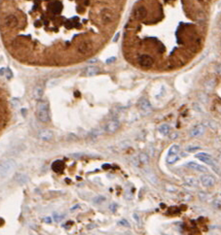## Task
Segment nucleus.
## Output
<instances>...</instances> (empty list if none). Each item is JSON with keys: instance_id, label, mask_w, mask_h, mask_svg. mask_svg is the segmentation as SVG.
I'll return each mask as SVG.
<instances>
[{"instance_id": "nucleus-2", "label": "nucleus", "mask_w": 221, "mask_h": 235, "mask_svg": "<svg viewBox=\"0 0 221 235\" xmlns=\"http://www.w3.org/2000/svg\"><path fill=\"white\" fill-rule=\"evenodd\" d=\"M16 161L14 159H4L0 162V176L1 177H7L10 175L14 169L16 168Z\"/></svg>"}, {"instance_id": "nucleus-25", "label": "nucleus", "mask_w": 221, "mask_h": 235, "mask_svg": "<svg viewBox=\"0 0 221 235\" xmlns=\"http://www.w3.org/2000/svg\"><path fill=\"white\" fill-rule=\"evenodd\" d=\"M105 200H106V198H105L103 195H98V196L94 197L93 202H94L95 204H101V203H103Z\"/></svg>"}, {"instance_id": "nucleus-6", "label": "nucleus", "mask_w": 221, "mask_h": 235, "mask_svg": "<svg viewBox=\"0 0 221 235\" xmlns=\"http://www.w3.org/2000/svg\"><path fill=\"white\" fill-rule=\"evenodd\" d=\"M137 61H138V64L142 68H145V69L151 68L154 64V58L150 55H147V53L140 55L137 58Z\"/></svg>"}, {"instance_id": "nucleus-5", "label": "nucleus", "mask_w": 221, "mask_h": 235, "mask_svg": "<svg viewBox=\"0 0 221 235\" xmlns=\"http://www.w3.org/2000/svg\"><path fill=\"white\" fill-rule=\"evenodd\" d=\"M2 24L6 29H14L19 25V19L14 14H9L3 19Z\"/></svg>"}, {"instance_id": "nucleus-33", "label": "nucleus", "mask_w": 221, "mask_h": 235, "mask_svg": "<svg viewBox=\"0 0 221 235\" xmlns=\"http://www.w3.org/2000/svg\"><path fill=\"white\" fill-rule=\"evenodd\" d=\"M79 207H80V206H79V205H75L74 207H72L71 209H70V211H71V212H73V211H75L76 209H78Z\"/></svg>"}, {"instance_id": "nucleus-32", "label": "nucleus", "mask_w": 221, "mask_h": 235, "mask_svg": "<svg viewBox=\"0 0 221 235\" xmlns=\"http://www.w3.org/2000/svg\"><path fill=\"white\" fill-rule=\"evenodd\" d=\"M132 217H134L135 221H136L137 223H139V222H140V218H139V216H138L136 213H134V214H132Z\"/></svg>"}, {"instance_id": "nucleus-31", "label": "nucleus", "mask_w": 221, "mask_h": 235, "mask_svg": "<svg viewBox=\"0 0 221 235\" xmlns=\"http://www.w3.org/2000/svg\"><path fill=\"white\" fill-rule=\"evenodd\" d=\"M109 209H110L112 212H115V211H116V209H117V204H115V203L110 204V205H109Z\"/></svg>"}, {"instance_id": "nucleus-39", "label": "nucleus", "mask_w": 221, "mask_h": 235, "mask_svg": "<svg viewBox=\"0 0 221 235\" xmlns=\"http://www.w3.org/2000/svg\"><path fill=\"white\" fill-rule=\"evenodd\" d=\"M162 235H170V234H167V233H162Z\"/></svg>"}, {"instance_id": "nucleus-35", "label": "nucleus", "mask_w": 221, "mask_h": 235, "mask_svg": "<svg viewBox=\"0 0 221 235\" xmlns=\"http://www.w3.org/2000/svg\"><path fill=\"white\" fill-rule=\"evenodd\" d=\"M119 35H120V33H117V34H116V37H114V39H113V41H114V42H116V41L118 40V38H119Z\"/></svg>"}, {"instance_id": "nucleus-7", "label": "nucleus", "mask_w": 221, "mask_h": 235, "mask_svg": "<svg viewBox=\"0 0 221 235\" xmlns=\"http://www.w3.org/2000/svg\"><path fill=\"white\" fill-rule=\"evenodd\" d=\"M147 16V8L144 5H138L132 13V18L136 21H143Z\"/></svg>"}, {"instance_id": "nucleus-13", "label": "nucleus", "mask_w": 221, "mask_h": 235, "mask_svg": "<svg viewBox=\"0 0 221 235\" xmlns=\"http://www.w3.org/2000/svg\"><path fill=\"white\" fill-rule=\"evenodd\" d=\"M186 166H187L188 168H190V169H193V170L197 171V172H200V173H207L208 171V168H207L206 166L201 165V164L197 163V162H195V161H190V162H188V163L186 164Z\"/></svg>"}, {"instance_id": "nucleus-14", "label": "nucleus", "mask_w": 221, "mask_h": 235, "mask_svg": "<svg viewBox=\"0 0 221 235\" xmlns=\"http://www.w3.org/2000/svg\"><path fill=\"white\" fill-rule=\"evenodd\" d=\"M100 72V69L96 66L94 65H90V66H87L84 70H83V74L87 77H93L98 75Z\"/></svg>"}, {"instance_id": "nucleus-18", "label": "nucleus", "mask_w": 221, "mask_h": 235, "mask_svg": "<svg viewBox=\"0 0 221 235\" xmlns=\"http://www.w3.org/2000/svg\"><path fill=\"white\" fill-rule=\"evenodd\" d=\"M14 181H15V182H16L18 185L23 186V185H24V184H26V183L28 182V175H25V174L18 173V174L15 175Z\"/></svg>"}, {"instance_id": "nucleus-15", "label": "nucleus", "mask_w": 221, "mask_h": 235, "mask_svg": "<svg viewBox=\"0 0 221 235\" xmlns=\"http://www.w3.org/2000/svg\"><path fill=\"white\" fill-rule=\"evenodd\" d=\"M205 131H206V126L204 124H199L190 131V137H199L204 134Z\"/></svg>"}, {"instance_id": "nucleus-17", "label": "nucleus", "mask_w": 221, "mask_h": 235, "mask_svg": "<svg viewBox=\"0 0 221 235\" xmlns=\"http://www.w3.org/2000/svg\"><path fill=\"white\" fill-rule=\"evenodd\" d=\"M53 136H54V132L50 129H44L38 134L39 139H41L42 141H49L53 138Z\"/></svg>"}, {"instance_id": "nucleus-10", "label": "nucleus", "mask_w": 221, "mask_h": 235, "mask_svg": "<svg viewBox=\"0 0 221 235\" xmlns=\"http://www.w3.org/2000/svg\"><path fill=\"white\" fill-rule=\"evenodd\" d=\"M138 107L140 111L143 112V114H149L152 112V105L146 98L140 99V101L138 102Z\"/></svg>"}, {"instance_id": "nucleus-4", "label": "nucleus", "mask_w": 221, "mask_h": 235, "mask_svg": "<svg viewBox=\"0 0 221 235\" xmlns=\"http://www.w3.org/2000/svg\"><path fill=\"white\" fill-rule=\"evenodd\" d=\"M93 51V42L91 40H83L78 44L76 52L80 56H86Z\"/></svg>"}, {"instance_id": "nucleus-8", "label": "nucleus", "mask_w": 221, "mask_h": 235, "mask_svg": "<svg viewBox=\"0 0 221 235\" xmlns=\"http://www.w3.org/2000/svg\"><path fill=\"white\" fill-rule=\"evenodd\" d=\"M120 126H121L120 122L118 120L114 119V120L109 121L106 124H105L104 130L109 134H112V133H115L116 131H118L120 129Z\"/></svg>"}, {"instance_id": "nucleus-38", "label": "nucleus", "mask_w": 221, "mask_h": 235, "mask_svg": "<svg viewBox=\"0 0 221 235\" xmlns=\"http://www.w3.org/2000/svg\"><path fill=\"white\" fill-rule=\"evenodd\" d=\"M95 61H96V59H90L89 60V62H95Z\"/></svg>"}, {"instance_id": "nucleus-28", "label": "nucleus", "mask_w": 221, "mask_h": 235, "mask_svg": "<svg viewBox=\"0 0 221 235\" xmlns=\"http://www.w3.org/2000/svg\"><path fill=\"white\" fill-rule=\"evenodd\" d=\"M118 225H121V227H125V228H130L131 225L129 223V222L127 220H121L118 222Z\"/></svg>"}, {"instance_id": "nucleus-34", "label": "nucleus", "mask_w": 221, "mask_h": 235, "mask_svg": "<svg viewBox=\"0 0 221 235\" xmlns=\"http://www.w3.org/2000/svg\"><path fill=\"white\" fill-rule=\"evenodd\" d=\"M7 75H8V79H10L11 77H12V74H11V71L9 70V69H7Z\"/></svg>"}, {"instance_id": "nucleus-11", "label": "nucleus", "mask_w": 221, "mask_h": 235, "mask_svg": "<svg viewBox=\"0 0 221 235\" xmlns=\"http://www.w3.org/2000/svg\"><path fill=\"white\" fill-rule=\"evenodd\" d=\"M48 10L53 13V14H59L61 12V9H63V2L60 1H53V2H48L47 4Z\"/></svg>"}, {"instance_id": "nucleus-21", "label": "nucleus", "mask_w": 221, "mask_h": 235, "mask_svg": "<svg viewBox=\"0 0 221 235\" xmlns=\"http://www.w3.org/2000/svg\"><path fill=\"white\" fill-rule=\"evenodd\" d=\"M138 161L142 164H148L149 163V157L145 152H140L138 155Z\"/></svg>"}, {"instance_id": "nucleus-16", "label": "nucleus", "mask_w": 221, "mask_h": 235, "mask_svg": "<svg viewBox=\"0 0 221 235\" xmlns=\"http://www.w3.org/2000/svg\"><path fill=\"white\" fill-rule=\"evenodd\" d=\"M143 173H144L146 179H147L151 184H153V185H157V184H158V178H157V176L154 174V172H153L152 170H150V169H144V170H143Z\"/></svg>"}, {"instance_id": "nucleus-22", "label": "nucleus", "mask_w": 221, "mask_h": 235, "mask_svg": "<svg viewBox=\"0 0 221 235\" xmlns=\"http://www.w3.org/2000/svg\"><path fill=\"white\" fill-rule=\"evenodd\" d=\"M170 125L167 124V123H164L162 125H160V128H159V131H160V133H162L163 135H167L170 133Z\"/></svg>"}, {"instance_id": "nucleus-24", "label": "nucleus", "mask_w": 221, "mask_h": 235, "mask_svg": "<svg viewBox=\"0 0 221 235\" xmlns=\"http://www.w3.org/2000/svg\"><path fill=\"white\" fill-rule=\"evenodd\" d=\"M185 182H186L188 185L193 186V187H197L198 186L197 180L195 178H193V177H186V178H185Z\"/></svg>"}, {"instance_id": "nucleus-37", "label": "nucleus", "mask_w": 221, "mask_h": 235, "mask_svg": "<svg viewBox=\"0 0 221 235\" xmlns=\"http://www.w3.org/2000/svg\"><path fill=\"white\" fill-rule=\"evenodd\" d=\"M4 223V221L2 220V219H0V227H1V225Z\"/></svg>"}, {"instance_id": "nucleus-30", "label": "nucleus", "mask_w": 221, "mask_h": 235, "mask_svg": "<svg viewBox=\"0 0 221 235\" xmlns=\"http://www.w3.org/2000/svg\"><path fill=\"white\" fill-rule=\"evenodd\" d=\"M115 61H116V57H111V58H107L105 62H106L107 64H110V63H113V62H115Z\"/></svg>"}, {"instance_id": "nucleus-27", "label": "nucleus", "mask_w": 221, "mask_h": 235, "mask_svg": "<svg viewBox=\"0 0 221 235\" xmlns=\"http://www.w3.org/2000/svg\"><path fill=\"white\" fill-rule=\"evenodd\" d=\"M64 217H65V215H58L57 213H55L54 216H53V219H54L55 222H59V221L63 220V219L64 218Z\"/></svg>"}, {"instance_id": "nucleus-20", "label": "nucleus", "mask_w": 221, "mask_h": 235, "mask_svg": "<svg viewBox=\"0 0 221 235\" xmlns=\"http://www.w3.org/2000/svg\"><path fill=\"white\" fill-rule=\"evenodd\" d=\"M44 93V90L43 88L41 86H35L34 89H33V96L35 99H41Z\"/></svg>"}, {"instance_id": "nucleus-3", "label": "nucleus", "mask_w": 221, "mask_h": 235, "mask_svg": "<svg viewBox=\"0 0 221 235\" xmlns=\"http://www.w3.org/2000/svg\"><path fill=\"white\" fill-rule=\"evenodd\" d=\"M100 20L103 25L110 24L115 21V14L110 9L103 8L100 12Z\"/></svg>"}, {"instance_id": "nucleus-23", "label": "nucleus", "mask_w": 221, "mask_h": 235, "mask_svg": "<svg viewBox=\"0 0 221 235\" xmlns=\"http://www.w3.org/2000/svg\"><path fill=\"white\" fill-rule=\"evenodd\" d=\"M179 146L178 145H173L170 148L169 150V156H173V155H177V152H179Z\"/></svg>"}, {"instance_id": "nucleus-26", "label": "nucleus", "mask_w": 221, "mask_h": 235, "mask_svg": "<svg viewBox=\"0 0 221 235\" xmlns=\"http://www.w3.org/2000/svg\"><path fill=\"white\" fill-rule=\"evenodd\" d=\"M178 159H179V157L177 155L169 156L167 158V163H170V164H172V163H174V162L177 161Z\"/></svg>"}, {"instance_id": "nucleus-1", "label": "nucleus", "mask_w": 221, "mask_h": 235, "mask_svg": "<svg viewBox=\"0 0 221 235\" xmlns=\"http://www.w3.org/2000/svg\"><path fill=\"white\" fill-rule=\"evenodd\" d=\"M36 115L38 120L41 122H50V112L49 105L45 101H39L36 107Z\"/></svg>"}, {"instance_id": "nucleus-36", "label": "nucleus", "mask_w": 221, "mask_h": 235, "mask_svg": "<svg viewBox=\"0 0 221 235\" xmlns=\"http://www.w3.org/2000/svg\"><path fill=\"white\" fill-rule=\"evenodd\" d=\"M44 222H51V218H46V219H44Z\"/></svg>"}, {"instance_id": "nucleus-12", "label": "nucleus", "mask_w": 221, "mask_h": 235, "mask_svg": "<svg viewBox=\"0 0 221 235\" xmlns=\"http://www.w3.org/2000/svg\"><path fill=\"white\" fill-rule=\"evenodd\" d=\"M196 158H199L201 161L205 162V163L210 165V166H214V161H213V157H211L209 153H207V152H199L196 155Z\"/></svg>"}, {"instance_id": "nucleus-19", "label": "nucleus", "mask_w": 221, "mask_h": 235, "mask_svg": "<svg viewBox=\"0 0 221 235\" xmlns=\"http://www.w3.org/2000/svg\"><path fill=\"white\" fill-rule=\"evenodd\" d=\"M52 169L53 171H55L56 173L63 172L64 169V163L61 160H56L54 163L52 164Z\"/></svg>"}, {"instance_id": "nucleus-29", "label": "nucleus", "mask_w": 221, "mask_h": 235, "mask_svg": "<svg viewBox=\"0 0 221 235\" xmlns=\"http://www.w3.org/2000/svg\"><path fill=\"white\" fill-rule=\"evenodd\" d=\"M200 149H201L200 146H189V147L186 149V151H187L188 152H195V151L200 150Z\"/></svg>"}, {"instance_id": "nucleus-9", "label": "nucleus", "mask_w": 221, "mask_h": 235, "mask_svg": "<svg viewBox=\"0 0 221 235\" xmlns=\"http://www.w3.org/2000/svg\"><path fill=\"white\" fill-rule=\"evenodd\" d=\"M201 183L206 188H211L216 184V180L213 175L205 174V175L201 176Z\"/></svg>"}]
</instances>
